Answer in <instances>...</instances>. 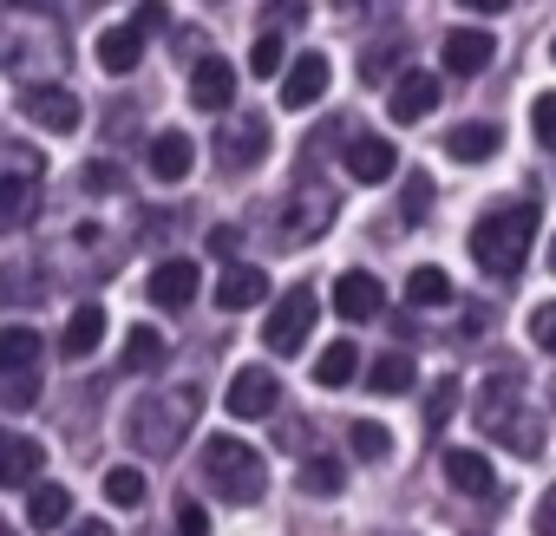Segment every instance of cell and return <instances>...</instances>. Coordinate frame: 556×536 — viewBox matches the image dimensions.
Masks as SVG:
<instances>
[{"label": "cell", "instance_id": "1", "mask_svg": "<svg viewBox=\"0 0 556 536\" xmlns=\"http://www.w3.org/2000/svg\"><path fill=\"white\" fill-rule=\"evenodd\" d=\"M530 242H536V203H497L478 229H471V261L484 276L510 282L517 268L530 261Z\"/></svg>", "mask_w": 556, "mask_h": 536}, {"label": "cell", "instance_id": "2", "mask_svg": "<svg viewBox=\"0 0 556 536\" xmlns=\"http://www.w3.org/2000/svg\"><path fill=\"white\" fill-rule=\"evenodd\" d=\"M197 471H203V484H210L223 503H255V497L268 490V458H262L255 445L229 438V432L203 438V458H197Z\"/></svg>", "mask_w": 556, "mask_h": 536}, {"label": "cell", "instance_id": "3", "mask_svg": "<svg viewBox=\"0 0 556 536\" xmlns=\"http://www.w3.org/2000/svg\"><path fill=\"white\" fill-rule=\"evenodd\" d=\"M190 419H197V386H170V393L138 399L131 419H125V432H131L138 451H177V438H184Z\"/></svg>", "mask_w": 556, "mask_h": 536}, {"label": "cell", "instance_id": "4", "mask_svg": "<svg viewBox=\"0 0 556 536\" xmlns=\"http://www.w3.org/2000/svg\"><path fill=\"white\" fill-rule=\"evenodd\" d=\"M40 183H47V157L34 144H0V235L34 216Z\"/></svg>", "mask_w": 556, "mask_h": 536}, {"label": "cell", "instance_id": "5", "mask_svg": "<svg viewBox=\"0 0 556 536\" xmlns=\"http://www.w3.org/2000/svg\"><path fill=\"white\" fill-rule=\"evenodd\" d=\"M315 315H321L315 289H289L282 302H275V315L262 321V341H268L275 354H302V347H308V334H315Z\"/></svg>", "mask_w": 556, "mask_h": 536}, {"label": "cell", "instance_id": "6", "mask_svg": "<svg viewBox=\"0 0 556 536\" xmlns=\"http://www.w3.org/2000/svg\"><path fill=\"white\" fill-rule=\"evenodd\" d=\"M334 308H341L348 328L380 321V315H387V289H380V276H367V268H348V276L334 282Z\"/></svg>", "mask_w": 556, "mask_h": 536}, {"label": "cell", "instance_id": "7", "mask_svg": "<svg viewBox=\"0 0 556 536\" xmlns=\"http://www.w3.org/2000/svg\"><path fill=\"white\" fill-rule=\"evenodd\" d=\"M275 399H282V386H275V373H268V367H242V373L229 380V393H223L229 419H268V412H275Z\"/></svg>", "mask_w": 556, "mask_h": 536}, {"label": "cell", "instance_id": "8", "mask_svg": "<svg viewBox=\"0 0 556 536\" xmlns=\"http://www.w3.org/2000/svg\"><path fill=\"white\" fill-rule=\"evenodd\" d=\"M190 105H203V112H229L236 105V66L223 53H197V66H190Z\"/></svg>", "mask_w": 556, "mask_h": 536}, {"label": "cell", "instance_id": "9", "mask_svg": "<svg viewBox=\"0 0 556 536\" xmlns=\"http://www.w3.org/2000/svg\"><path fill=\"white\" fill-rule=\"evenodd\" d=\"M40 464H47L40 438L0 432V490H34V484H40Z\"/></svg>", "mask_w": 556, "mask_h": 536}, {"label": "cell", "instance_id": "10", "mask_svg": "<svg viewBox=\"0 0 556 536\" xmlns=\"http://www.w3.org/2000/svg\"><path fill=\"white\" fill-rule=\"evenodd\" d=\"M197 289H203V268H197V261H184V255L157 261V268H151V282H144V295H151L157 308H190V302H197Z\"/></svg>", "mask_w": 556, "mask_h": 536}, {"label": "cell", "instance_id": "11", "mask_svg": "<svg viewBox=\"0 0 556 536\" xmlns=\"http://www.w3.org/2000/svg\"><path fill=\"white\" fill-rule=\"evenodd\" d=\"M21 112H27V118H34L40 131H53V138L79 131V118H86V112H79V99H73L66 86H34V92L21 99Z\"/></svg>", "mask_w": 556, "mask_h": 536}, {"label": "cell", "instance_id": "12", "mask_svg": "<svg viewBox=\"0 0 556 536\" xmlns=\"http://www.w3.org/2000/svg\"><path fill=\"white\" fill-rule=\"evenodd\" d=\"M491 53H497V40H491L484 27H452V34H445V47H439V66H445V73H458V79H471V73H484V66H491Z\"/></svg>", "mask_w": 556, "mask_h": 536}, {"label": "cell", "instance_id": "13", "mask_svg": "<svg viewBox=\"0 0 556 536\" xmlns=\"http://www.w3.org/2000/svg\"><path fill=\"white\" fill-rule=\"evenodd\" d=\"M328 79H334L328 53H302V60H295L289 73H282V105H289V112H308V105H321Z\"/></svg>", "mask_w": 556, "mask_h": 536}, {"label": "cell", "instance_id": "14", "mask_svg": "<svg viewBox=\"0 0 556 536\" xmlns=\"http://www.w3.org/2000/svg\"><path fill=\"white\" fill-rule=\"evenodd\" d=\"M216 151H223L229 170H249V164H262V151H268V125H262V118H223Z\"/></svg>", "mask_w": 556, "mask_h": 536}, {"label": "cell", "instance_id": "15", "mask_svg": "<svg viewBox=\"0 0 556 536\" xmlns=\"http://www.w3.org/2000/svg\"><path fill=\"white\" fill-rule=\"evenodd\" d=\"M432 105H439V79L432 73H400L393 79V99H387V118L393 125H419Z\"/></svg>", "mask_w": 556, "mask_h": 536}, {"label": "cell", "instance_id": "16", "mask_svg": "<svg viewBox=\"0 0 556 536\" xmlns=\"http://www.w3.org/2000/svg\"><path fill=\"white\" fill-rule=\"evenodd\" d=\"M341 164H348V177H354V183H387V177L400 170V151H393L387 138H354Z\"/></svg>", "mask_w": 556, "mask_h": 536}, {"label": "cell", "instance_id": "17", "mask_svg": "<svg viewBox=\"0 0 556 536\" xmlns=\"http://www.w3.org/2000/svg\"><path fill=\"white\" fill-rule=\"evenodd\" d=\"M445 484L452 490H465V497H497V471H491V458L484 451H445Z\"/></svg>", "mask_w": 556, "mask_h": 536}, {"label": "cell", "instance_id": "18", "mask_svg": "<svg viewBox=\"0 0 556 536\" xmlns=\"http://www.w3.org/2000/svg\"><path fill=\"white\" fill-rule=\"evenodd\" d=\"M190 164H197V144H190L184 131H157V138H151V177H157V183H184Z\"/></svg>", "mask_w": 556, "mask_h": 536}, {"label": "cell", "instance_id": "19", "mask_svg": "<svg viewBox=\"0 0 556 536\" xmlns=\"http://www.w3.org/2000/svg\"><path fill=\"white\" fill-rule=\"evenodd\" d=\"M99 341H105V308H99V302L73 308V315H66V334H60V354H66V360H86V354H99Z\"/></svg>", "mask_w": 556, "mask_h": 536}, {"label": "cell", "instance_id": "20", "mask_svg": "<svg viewBox=\"0 0 556 536\" xmlns=\"http://www.w3.org/2000/svg\"><path fill=\"white\" fill-rule=\"evenodd\" d=\"M262 295H268V276H262L255 261H236L229 276L216 282V308H229V315H236V308H255Z\"/></svg>", "mask_w": 556, "mask_h": 536}, {"label": "cell", "instance_id": "21", "mask_svg": "<svg viewBox=\"0 0 556 536\" xmlns=\"http://www.w3.org/2000/svg\"><path fill=\"white\" fill-rule=\"evenodd\" d=\"M138 60H144V34H138V27H105V34H99V66H105V73L125 79V73H138Z\"/></svg>", "mask_w": 556, "mask_h": 536}, {"label": "cell", "instance_id": "22", "mask_svg": "<svg viewBox=\"0 0 556 536\" xmlns=\"http://www.w3.org/2000/svg\"><path fill=\"white\" fill-rule=\"evenodd\" d=\"M367 386H374L380 399H393V393H413V386H419V367H413V354H400V347H387V354L374 360V373H367Z\"/></svg>", "mask_w": 556, "mask_h": 536}, {"label": "cell", "instance_id": "23", "mask_svg": "<svg viewBox=\"0 0 556 536\" xmlns=\"http://www.w3.org/2000/svg\"><path fill=\"white\" fill-rule=\"evenodd\" d=\"M8 373H40V334L34 328H0V380Z\"/></svg>", "mask_w": 556, "mask_h": 536}, {"label": "cell", "instance_id": "24", "mask_svg": "<svg viewBox=\"0 0 556 536\" xmlns=\"http://www.w3.org/2000/svg\"><path fill=\"white\" fill-rule=\"evenodd\" d=\"M445 157L452 164H484V157H497V125H458L452 138H445Z\"/></svg>", "mask_w": 556, "mask_h": 536}, {"label": "cell", "instance_id": "25", "mask_svg": "<svg viewBox=\"0 0 556 536\" xmlns=\"http://www.w3.org/2000/svg\"><path fill=\"white\" fill-rule=\"evenodd\" d=\"M66 516H73V490L66 484H34L27 490V523L34 529H60Z\"/></svg>", "mask_w": 556, "mask_h": 536}, {"label": "cell", "instance_id": "26", "mask_svg": "<svg viewBox=\"0 0 556 536\" xmlns=\"http://www.w3.org/2000/svg\"><path fill=\"white\" fill-rule=\"evenodd\" d=\"M354 373H361V347H354V341H334V347H321V360H315V386L341 393Z\"/></svg>", "mask_w": 556, "mask_h": 536}, {"label": "cell", "instance_id": "27", "mask_svg": "<svg viewBox=\"0 0 556 536\" xmlns=\"http://www.w3.org/2000/svg\"><path fill=\"white\" fill-rule=\"evenodd\" d=\"M523 393V373L517 367H504V373H491L484 380V393H478V425H491V419H504V406Z\"/></svg>", "mask_w": 556, "mask_h": 536}, {"label": "cell", "instance_id": "28", "mask_svg": "<svg viewBox=\"0 0 556 536\" xmlns=\"http://www.w3.org/2000/svg\"><path fill=\"white\" fill-rule=\"evenodd\" d=\"M295 484H302L308 497H341V484H348V464H341V458H308V464L295 471Z\"/></svg>", "mask_w": 556, "mask_h": 536}, {"label": "cell", "instance_id": "29", "mask_svg": "<svg viewBox=\"0 0 556 536\" xmlns=\"http://www.w3.org/2000/svg\"><path fill=\"white\" fill-rule=\"evenodd\" d=\"M406 302H413V308H445V302H452L445 268H413V276H406Z\"/></svg>", "mask_w": 556, "mask_h": 536}, {"label": "cell", "instance_id": "30", "mask_svg": "<svg viewBox=\"0 0 556 536\" xmlns=\"http://www.w3.org/2000/svg\"><path fill=\"white\" fill-rule=\"evenodd\" d=\"M125 367H131V373L164 367V334H157V328H131V334H125Z\"/></svg>", "mask_w": 556, "mask_h": 536}, {"label": "cell", "instance_id": "31", "mask_svg": "<svg viewBox=\"0 0 556 536\" xmlns=\"http://www.w3.org/2000/svg\"><path fill=\"white\" fill-rule=\"evenodd\" d=\"M484 432H491V438H510V451H523V458L543 445V432H536V419H530V412H504V419H491Z\"/></svg>", "mask_w": 556, "mask_h": 536}, {"label": "cell", "instance_id": "32", "mask_svg": "<svg viewBox=\"0 0 556 536\" xmlns=\"http://www.w3.org/2000/svg\"><path fill=\"white\" fill-rule=\"evenodd\" d=\"M144 490H151V484H144V471H138V464H112V471H105V497H112L118 510H138V503H144Z\"/></svg>", "mask_w": 556, "mask_h": 536}, {"label": "cell", "instance_id": "33", "mask_svg": "<svg viewBox=\"0 0 556 536\" xmlns=\"http://www.w3.org/2000/svg\"><path fill=\"white\" fill-rule=\"evenodd\" d=\"M348 438H354V458H387V451H393V432H387L380 419H354Z\"/></svg>", "mask_w": 556, "mask_h": 536}, {"label": "cell", "instance_id": "34", "mask_svg": "<svg viewBox=\"0 0 556 536\" xmlns=\"http://www.w3.org/2000/svg\"><path fill=\"white\" fill-rule=\"evenodd\" d=\"M282 53H289L282 34H262V40L249 47V73H255V79H275V73H282Z\"/></svg>", "mask_w": 556, "mask_h": 536}, {"label": "cell", "instance_id": "35", "mask_svg": "<svg viewBox=\"0 0 556 536\" xmlns=\"http://www.w3.org/2000/svg\"><path fill=\"white\" fill-rule=\"evenodd\" d=\"M530 131H536L543 151H556V92H543V99L530 105Z\"/></svg>", "mask_w": 556, "mask_h": 536}, {"label": "cell", "instance_id": "36", "mask_svg": "<svg viewBox=\"0 0 556 536\" xmlns=\"http://www.w3.org/2000/svg\"><path fill=\"white\" fill-rule=\"evenodd\" d=\"M40 399V373H8L0 380V406H34Z\"/></svg>", "mask_w": 556, "mask_h": 536}, {"label": "cell", "instance_id": "37", "mask_svg": "<svg viewBox=\"0 0 556 536\" xmlns=\"http://www.w3.org/2000/svg\"><path fill=\"white\" fill-rule=\"evenodd\" d=\"M452 406H458V380H439V386H432V393H426V425H432V432H439V425H445V412H452Z\"/></svg>", "mask_w": 556, "mask_h": 536}, {"label": "cell", "instance_id": "38", "mask_svg": "<svg viewBox=\"0 0 556 536\" xmlns=\"http://www.w3.org/2000/svg\"><path fill=\"white\" fill-rule=\"evenodd\" d=\"M118 183H125V170H118V164H105V157H99V164H86V190H92V196H112Z\"/></svg>", "mask_w": 556, "mask_h": 536}, {"label": "cell", "instance_id": "39", "mask_svg": "<svg viewBox=\"0 0 556 536\" xmlns=\"http://www.w3.org/2000/svg\"><path fill=\"white\" fill-rule=\"evenodd\" d=\"M177 536H210V510L190 503V497H177Z\"/></svg>", "mask_w": 556, "mask_h": 536}, {"label": "cell", "instance_id": "40", "mask_svg": "<svg viewBox=\"0 0 556 536\" xmlns=\"http://www.w3.org/2000/svg\"><path fill=\"white\" fill-rule=\"evenodd\" d=\"M530 341H536L543 354H556V302H543V308L530 315Z\"/></svg>", "mask_w": 556, "mask_h": 536}, {"label": "cell", "instance_id": "41", "mask_svg": "<svg viewBox=\"0 0 556 536\" xmlns=\"http://www.w3.org/2000/svg\"><path fill=\"white\" fill-rule=\"evenodd\" d=\"M426 196H432V183H426V177H413V183H406V222H419V216H426Z\"/></svg>", "mask_w": 556, "mask_h": 536}, {"label": "cell", "instance_id": "42", "mask_svg": "<svg viewBox=\"0 0 556 536\" xmlns=\"http://www.w3.org/2000/svg\"><path fill=\"white\" fill-rule=\"evenodd\" d=\"M536 536H556V490H543L536 503Z\"/></svg>", "mask_w": 556, "mask_h": 536}, {"label": "cell", "instance_id": "43", "mask_svg": "<svg viewBox=\"0 0 556 536\" xmlns=\"http://www.w3.org/2000/svg\"><path fill=\"white\" fill-rule=\"evenodd\" d=\"M164 21H170V14H164V8H144V14H138V21H131V27H138V34H157V27H164Z\"/></svg>", "mask_w": 556, "mask_h": 536}, {"label": "cell", "instance_id": "44", "mask_svg": "<svg viewBox=\"0 0 556 536\" xmlns=\"http://www.w3.org/2000/svg\"><path fill=\"white\" fill-rule=\"evenodd\" d=\"M66 536H112V523H73Z\"/></svg>", "mask_w": 556, "mask_h": 536}, {"label": "cell", "instance_id": "45", "mask_svg": "<svg viewBox=\"0 0 556 536\" xmlns=\"http://www.w3.org/2000/svg\"><path fill=\"white\" fill-rule=\"evenodd\" d=\"M0 536H21V529H14V523H0Z\"/></svg>", "mask_w": 556, "mask_h": 536}, {"label": "cell", "instance_id": "46", "mask_svg": "<svg viewBox=\"0 0 556 536\" xmlns=\"http://www.w3.org/2000/svg\"><path fill=\"white\" fill-rule=\"evenodd\" d=\"M549 268H556V235H549Z\"/></svg>", "mask_w": 556, "mask_h": 536}, {"label": "cell", "instance_id": "47", "mask_svg": "<svg viewBox=\"0 0 556 536\" xmlns=\"http://www.w3.org/2000/svg\"><path fill=\"white\" fill-rule=\"evenodd\" d=\"M549 53H556V40H549Z\"/></svg>", "mask_w": 556, "mask_h": 536}]
</instances>
